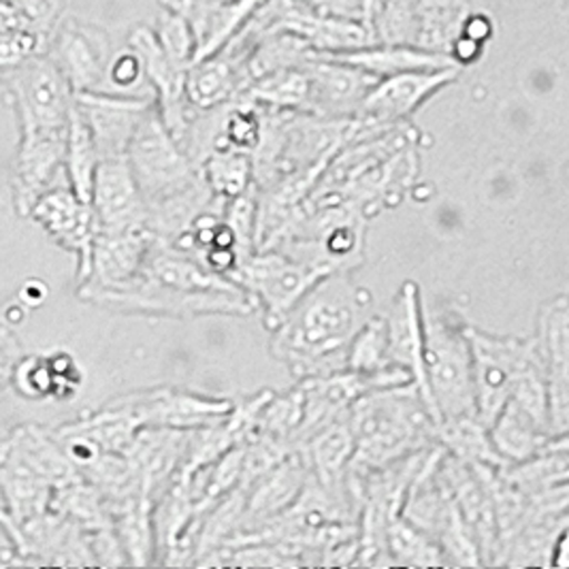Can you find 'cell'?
Wrapping results in <instances>:
<instances>
[{
  "label": "cell",
  "instance_id": "19",
  "mask_svg": "<svg viewBox=\"0 0 569 569\" xmlns=\"http://www.w3.org/2000/svg\"><path fill=\"white\" fill-rule=\"evenodd\" d=\"M52 485L32 466L9 436L0 443V497L4 515L24 522L50 510Z\"/></svg>",
  "mask_w": 569,
  "mask_h": 569
},
{
  "label": "cell",
  "instance_id": "31",
  "mask_svg": "<svg viewBox=\"0 0 569 569\" xmlns=\"http://www.w3.org/2000/svg\"><path fill=\"white\" fill-rule=\"evenodd\" d=\"M154 34L158 46L171 60V64H176L181 71H186L192 64L194 52H197V41H194L192 28L181 13L167 7L156 24Z\"/></svg>",
  "mask_w": 569,
  "mask_h": 569
},
{
  "label": "cell",
  "instance_id": "30",
  "mask_svg": "<svg viewBox=\"0 0 569 569\" xmlns=\"http://www.w3.org/2000/svg\"><path fill=\"white\" fill-rule=\"evenodd\" d=\"M199 173L206 181L209 192L224 203L243 194L254 183L252 156L234 150L211 152L199 164Z\"/></svg>",
  "mask_w": 569,
  "mask_h": 569
},
{
  "label": "cell",
  "instance_id": "22",
  "mask_svg": "<svg viewBox=\"0 0 569 569\" xmlns=\"http://www.w3.org/2000/svg\"><path fill=\"white\" fill-rule=\"evenodd\" d=\"M489 438L506 463H520L546 452L566 436H552L548 427L520 410L515 401H506L489 425Z\"/></svg>",
  "mask_w": 569,
  "mask_h": 569
},
{
  "label": "cell",
  "instance_id": "16",
  "mask_svg": "<svg viewBox=\"0 0 569 569\" xmlns=\"http://www.w3.org/2000/svg\"><path fill=\"white\" fill-rule=\"evenodd\" d=\"M310 480V463L303 448H295L271 469L259 476L246 497L241 529L257 531L288 510ZM237 531V533H239ZM234 533V536H237ZM233 536V538H234Z\"/></svg>",
  "mask_w": 569,
  "mask_h": 569
},
{
  "label": "cell",
  "instance_id": "11",
  "mask_svg": "<svg viewBox=\"0 0 569 569\" xmlns=\"http://www.w3.org/2000/svg\"><path fill=\"white\" fill-rule=\"evenodd\" d=\"M548 387V416L555 436H568L569 425V308L559 295L543 306L536 336Z\"/></svg>",
  "mask_w": 569,
  "mask_h": 569
},
{
  "label": "cell",
  "instance_id": "1",
  "mask_svg": "<svg viewBox=\"0 0 569 569\" xmlns=\"http://www.w3.org/2000/svg\"><path fill=\"white\" fill-rule=\"evenodd\" d=\"M369 292L333 273L310 288L273 333V352L295 376L316 378L346 369V348L361 327Z\"/></svg>",
  "mask_w": 569,
  "mask_h": 569
},
{
  "label": "cell",
  "instance_id": "2",
  "mask_svg": "<svg viewBox=\"0 0 569 569\" xmlns=\"http://www.w3.org/2000/svg\"><path fill=\"white\" fill-rule=\"evenodd\" d=\"M355 457L348 469L390 466L436 443V422L412 382L367 390L348 410Z\"/></svg>",
  "mask_w": 569,
  "mask_h": 569
},
{
  "label": "cell",
  "instance_id": "12",
  "mask_svg": "<svg viewBox=\"0 0 569 569\" xmlns=\"http://www.w3.org/2000/svg\"><path fill=\"white\" fill-rule=\"evenodd\" d=\"M118 403L129 408L139 418L141 427H162L194 431L222 422L233 410L229 399L201 397L183 390L156 389L118 397Z\"/></svg>",
  "mask_w": 569,
  "mask_h": 569
},
{
  "label": "cell",
  "instance_id": "32",
  "mask_svg": "<svg viewBox=\"0 0 569 569\" xmlns=\"http://www.w3.org/2000/svg\"><path fill=\"white\" fill-rule=\"evenodd\" d=\"M48 37L34 28L0 32V79L20 69L30 58L46 53Z\"/></svg>",
  "mask_w": 569,
  "mask_h": 569
},
{
  "label": "cell",
  "instance_id": "5",
  "mask_svg": "<svg viewBox=\"0 0 569 569\" xmlns=\"http://www.w3.org/2000/svg\"><path fill=\"white\" fill-rule=\"evenodd\" d=\"M0 86L16 111L20 141L67 137L76 92L48 53L30 58Z\"/></svg>",
  "mask_w": 569,
  "mask_h": 569
},
{
  "label": "cell",
  "instance_id": "20",
  "mask_svg": "<svg viewBox=\"0 0 569 569\" xmlns=\"http://www.w3.org/2000/svg\"><path fill=\"white\" fill-rule=\"evenodd\" d=\"M248 83L246 56L218 52L186 69L183 94L192 109L209 111L239 99Z\"/></svg>",
  "mask_w": 569,
  "mask_h": 569
},
{
  "label": "cell",
  "instance_id": "29",
  "mask_svg": "<svg viewBox=\"0 0 569 569\" xmlns=\"http://www.w3.org/2000/svg\"><path fill=\"white\" fill-rule=\"evenodd\" d=\"M97 164H99V154H97L92 134L73 103L71 118H69V130H67L64 178H67V186L86 203H90Z\"/></svg>",
  "mask_w": 569,
  "mask_h": 569
},
{
  "label": "cell",
  "instance_id": "23",
  "mask_svg": "<svg viewBox=\"0 0 569 569\" xmlns=\"http://www.w3.org/2000/svg\"><path fill=\"white\" fill-rule=\"evenodd\" d=\"M306 450L310 473L327 489L343 491L346 471L355 457V436L350 429L348 412L316 431L301 446Z\"/></svg>",
  "mask_w": 569,
  "mask_h": 569
},
{
  "label": "cell",
  "instance_id": "3",
  "mask_svg": "<svg viewBox=\"0 0 569 569\" xmlns=\"http://www.w3.org/2000/svg\"><path fill=\"white\" fill-rule=\"evenodd\" d=\"M422 362L436 427L476 415L473 365L466 325L448 310H422Z\"/></svg>",
  "mask_w": 569,
  "mask_h": 569
},
{
  "label": "cell",
  "instance_id": "40",
  "mask_svg": "<svg viewBox=\"0 0 569 569\" xmlns=\"http://www.w3.org/2000/svg\"><path fill=\"white\" fill-rule=\"evenodd\" d=\"M16 28H32L28 24L27 20L7 2L0 0V32L7 30H16Z\"/></svg>",
  "mask_w": 569,
  "mask_h": 569
},
{
  "label": "cell",
  "instance_id": "34",
  "mask_svg": "<svg viewBox=\"0 0 569 569\" xmlns=\"http://www.w3.org/2000/svg\"><path fill=\"white\" fill-rule=\"evenodd\" d=\"M150 88L141 58L132 48H127L124 52L111 56L109 67H107V79H104V92L107 94H120V97H141L137 90L139 88ZM152 90V88H150Z\"/></svg>",
  "mask_w": 569,
  "mask_h": 569
},
{
  "label": "cell",
  "instance_id": "25",
  "mask_svg": "<svg viewBox=\"0 0 569 569\" xmlns=\"http://www.w3.org/2000/svg\"><path fill=\"white\" fill-rule=\"evenodd\" d=\"M241 97L260 109L308 113L310 78L303 64L280 69L250 81L248 88L241 92Z\"/></svg>",
  "mask_w": 569,
  "mask_h": 569
},
{
  "label": "cell",
  "instance_id": "37",
  "mask_svg": "<svg viewBox=\"0 0 569 569\" xmlns=\"http://www.w3.org/2000/svg\"><path fill=\"white\" fill-rule=\"evenodd\" d=\"M459 32L466 34L469 39H473V41H478V43L487 46V41H491L495 27H492L491 18L485 16V13H467L461 27H459Z\"/></svg>",
  "mask_w": 569,
  "mask_h": 569
},
{
  "label": "cell",
  "instance_id": "28",
  "mask_svg": "<svg viewBox=\"0 0 569 569\" xmlns=\"http://www.w3.org/2000/svg\"><path fill=\"white\" fill-rule=\"evenodd\" d=\"M385 566H408V568H431L446 566L440 546L427 533L416 529L412 522L397 517L385 533Z\"/></svg>",
  "mask_w": 569,
  "mask_h": 569
},
{
  "label": "cell",
  "instance_id": "24",
  "mask_svg": "<svg viewBox=\"0 0 569 569\" xmlns=\"http://www.w3.org/2000/svg\"><path fill=\"white\" fill-rule=\"evenodd\" d=\"M346 371L380 378L390 385H408L412 378L389 361V327L385 316H371L357 329L346 348Z\"/></svg>",
  "mask_w": 569,
  "mask_h": 569
},
{
  "label": "cell",
  "instance_id": "38",
  "mask_svg": "<svg viewBox=\"0 0 569 569\" xmlns=\"http://www.w3.org/2000/svg\"><path fill=\"white\" fill-rule=\"evenodd\" d=\"M48 299V286L41 280H28L20 288V301L28 308H39Z\"/></svg>",
  "mask_w": 569,
  "mask_h": 569
},
{
  "label": "cell",
  "instance_id": "10",
  "mask_svg": "<svg viewBox=\"0 0 569 569\" xmlns=\"http://www.w3.org/2000/svg\"><path fill=\"white\" fill-rule=\"evenodd\" d=\"M37 227H41L48 237L62 250H69L78 257V286L88 280L92 241L97 234V220L90 203L81 201L69 186H53L43 192L28 211Z\"/></svg>",
  "mask_w": 569,
  "mask_h": 569
},
{
  "label": "cell",
  "instance_id": "35",
  "mask_svg": "<svg viewBox=\"0 0 569 569\" xmlns=\"http://www.w3.org/2000/svg\"><path fill=\"white\" fill-rule=\"evenodd\" d=\"M11 4L30 27L39 30L41 34L50 37L53 28L62 18V0H2Z\"/></svg>",
  "mask_w": 569,
  "mask_h": 569
},
{
  "label": "cell",
  "instance_id": "14",
  "mask_svg": "<svg viewBox=\"0 0 569 569\" xmlns=\"http://www.w3.org/2000/svg\"><path fill=\"white\" fill-rule=\"evenodd\" d=\"M90 208L97 231H124L148 227V206L132 178L127 156L107 158L97 164Z\"/></svg>",
  "mask_w": 569,
  "mask_h": 569
},
{
  "label": "cell",
  "instance_id": "7",
  "mask_svg": "<svg viewBox=\"0 0 569 569\" xmlns=\"http://www.w3.org/2000/svg\"><path fill=\"white\" fill-rule=\"evenodd\" d=\"M327 276L329 273L271 248L257 250L241 260L229 278L250 297L257 310H262L267 329L273 331L301 297Z\"/></svg>",
  "mask_w": 569,
  "mask_h": 569
},
{
  "label": "cell",
  "instance_id": "4",
  "mask_svg": "<svg viewBox=\"0 0 569 569\" xmlns=\"http://www.w3.org/2000/svg\"><path fill=\"white\" fill-rule=\"evenodd\" d=\"M127 160L148 209L180 199L206 183L197 164L162 124L156 104L134 130Z\"/></svg>",
  "mask_w": 569,
  "mask_h": 569
},
{
  "label": "cell",
  "instance_id": "18",
  "mask_svg": "<svg viewBox=\"0 0 569 569\" xmlns=\"http://www.w3.org/2000/svg\"><path fill=\"white\" fill-rule=\"evenodd\" d=\"M387 318L389 327V361L392 367L403 369L415 385L422 401L427 403L429 412L436 422L431 392L425 378V362H422V308L418 297V286L406 282L395 297Z\"/></svg>",
  "mask_w": 569,
  "mask_h": 569
},
{
  "label": "cell",
  "instance_id": "8",
  "mask_svg": "<svg viewBox=\"0 0 569 569\" xmlns=\"http://www.w3.org/2000/svg\"><path fill=\"white\" fill-rule=\"evenodd\" d=\"M459 73V67H450L440 71H412L378 79L365 94L355 120H359L365 129L403 124L420 104L438 94L441 88L450 86Z\"/></svg>",
  "mask_w": 569,
  "mask_h": 569
},
{
  "label": "cell",
  "instance_id": "26",
  "mask_svg": "<svg viewBox=\"0 0 569 569\" xmlns=\"http://www.w3.org/2000/svg\"><path fill=\"white\" fill-rule=\"evenodd\" d=\"M416 20V48L448 53V46L469 13L467 0H410Z\"/></svg>",
  "mask_w": 569,
  "mask_h": 569
},
{
  "label": "cell",
  "instance_id": "21",
  "mask_svg": "<svg viewBox=\"0 0 569 569\" xmlns=\"http://www.w3.org/2000/svg\"><path fill=\"white\" fill-rule=\"evenodd\" d=\"M325 58L357 67L376 79L390 78L412 71H440L457 67L448 53L431 52L416 46L397 43H373L348 52H318Z\"/></svg>",
  "mask_w": 569,
  "mask_h": 569
},
{
  "label": "cell",
  "instance_id": "17",
  "mask_svg": "<svg viewBox=\"0 0 569 569\" xmlns=\"http://www.w3.org/2000/svg\"><path fill=\"white\" fill-rule=\"evenodd\" d=\"M154 239L150 227L97 231L90 254V273L88 280L78 288L111 290L129 284L130 280L141 273Z\"/></svg>",
  "mask_w": 569,
  "mask_h": 569
},
{
  "label": "cell",
  "instance_id": "36",
  "mask_svg": "<svg viewBox=\"0 0 569 569\" xmlns=\"http://www.w3.org/2000/svg\"><path fill=\"white\" fill-rule=\"evenodd\" d=\"M485 53V43H478L473 39H469L466 34L457 32L455 39L450 41L448 46V56L452 58V62L459 67V69H466L476 64Z\"/></svg>",
  "mask_w": 569,
  "mask_h": 569
},
{
  "label": "cell",
  "instance_id": "13",
  "mask_svg": "<svg viewBox=\"0 0 569 569\" xmlns=\"http://www.w3.org/2000/svg\"><path fill=\"white\" fill-rule=\"evenodd\" d=\"M154 104L152 97H120L107 92L76 94V109L92 134L99 162L127 156L134 130Z\"/></svg>",
  "mask_w": 569,
  "mask_h": 569
},
{
  "label": "cell",
  "instance_id": "15",
  "mask_svg": "<svg viewBox=\"0 0 569 569\" xmlns=\"http://www.w3.org/2000/svg\"><path fill=\"white\" fill-rule=\"evenodd\" d=\"M303 67L310 78L308 113L329 120H352L365 94L378 81L357 67L325 58L318 52Z\"/></svg>",
  "mask_w": 569,
  "mask_h": 569
},
{
  "label": "cell",
  "instance_id": "27",
  "mask_svg": "<svg viewBox=\"0 0 569 569\" xmlns=\"http://www.w3.org/2000/svg\"><path fill=\"white\" fill-rule=\"evenodd\" d=\"M436 443H440L446 452L463 459L466 463L508 466L492 448L489 427L478 416L443 420L436 427Z\"/></svg>",
  "mask_w": 569,
  "mask_h": 569
},
{
  "label": "cell",
  "instance_id": "6",
  "mask_svg": "<svg viewBox=\"0 0 569 569\" xmlns=\"http://www.w3.org/2000/svg\"><path fill=\"white\" fill-rule=\"evenodd\" d=\"M471 348L476 415L489 427L495 416L506 406L518 382L533 369L542 367L536 337L517 339L499 337L467 327Z\"/></svg>",
  "mask_w": 569,
  "mask_h": 569
},
{
  "label": "cell",
  "instance_id": "39",
  "mask_svg": "<svg viewBox=\"0 0 569 569\" xmlns=\"http://www.w3.org/2000/svg\"><path fill=\"white\" fill-rule=\"evenodd\" d=\"M568 533L569 529L566 527L557 540L550 548V559H548V568H568Z\"/></svg>",
  "mask_w": 569,
  "mask_h": 569
},
{
  "label": "cell",
  "instance_id": "9",
  "mask_svg": "<svg viewBox=\"0 0 569 569\" xmlns=\"http://www.w3.org/2000/svg\"><path fill=\"white\" fill-rule=\"evenodd\" d=\"M46 53L69 81L73 92H104L111 43L101 28L67 18L48 37Z\"/></svg>",
  "mask_w": 569,
  "mask_h": 569
},
{
  "label": "cell",
  "instance_id": "33",
  "mask_svg": "<svg viewBox=\"0 0 569 569\" xmlns=\"http://www.w3.org/2000/svg\"><path fill=\"white\" fill-rule=\"evenodd\" d=\"M9 382L16 392L28 401H41L52 397L53 371L48 357H24L13 362Z\"/></svg>",
  "mask_w": 569,
  "mask_h": 569
}]
</instances>
